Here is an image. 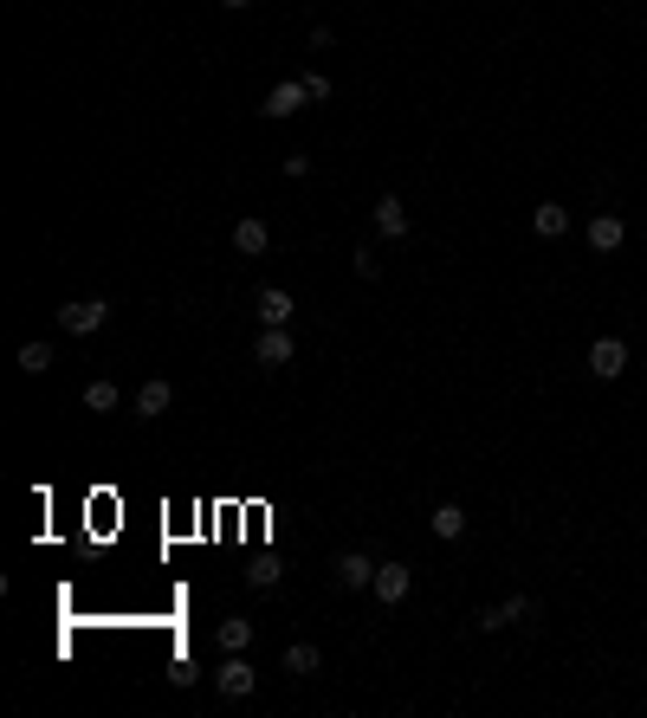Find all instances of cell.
Masks as SVG:
<instances>
[{
  "label": "cell",
  "instance_id": "cell-22",
  "mask_svg": "<svg viewBox=\"0 0 647 718\" xmlns=\"http://www.w3.org/2000/svg\"><path fill=\"white\" fill-rule=\"evenodd\" d=\"M279 169H285V175H292V182H305V175H311V156H285V162H279Z\"/></svg>",
  "mask_w": 647,
  "mask_h": 718
},
{
  "label": "cell",
  "instance_id": "cell-13",
  "mask_svg": "<svg viewBox=\"0 0 647 718\" xmlns=\"http://www.w3.org/2000/svg\"><path fill=\"white\" fill-rule=\"evenodd\" d=\"M169 402H175V389L162 376H149L143 389H136V414H143V421H156V414H169Z\"/></svg>",
  "mask_w": 647,
  "mask_h": 718
},
{
  "label": "cell",
  "instance_id": "cell-24",
  "mask_svg": "<svg viewBox=\"0 0 647 718\" xmlns=\"http://www.w3.org/2000/svg\"><path fill=\"white\" fill-rule=\"evenodd\" d=\"M220 7H233V13H240V7H253V0H220Z\"/></svg>",
  "mask_w": 647,
  "mask_h": 718
},
{
  "label": "cell",
  "instance_id": "cell-6",
  "mask_svg": "<svg viewBox=\"0 0 647 718\" xmlns=\"http://www.w3.org/2000/svg\"><path fill=\"white\" fill-rule=\"evenodd\" d=\"M311 104V91H305V78H279V85L266 91V104H259V117H298V110Z\"/></svg>",
  "mask_w": 647,
  "mask_h": 718
},
{
  "label": "cell",
  "instance_id": "cell-19",
  "mask_svg": "<svg viewBox=\"0 0 647 718\" xmlns=\"http://www.w3.org/2000/svg\"><path fill=\"white\" fill-rule=\"evenodd\" d=\"M434 537H447V544H453V537H466V512H460V505H434Z\"/></svg>",
  "mask_w": 647,
  "mask_h": 718
},
{
  "label": "cell",
  "instance_id": "cell-7",
  "mask_svg": "<svg viewBox=\"0 0 647 718\" xmlns=\"http://www.w3.org/2000/svg\"><path fill=\"white\" fill-rule=\"evenodd\" d=\"M531 609H538L531 596H505V602H492V609H479V634H505L512 621H525Z\"/></svg>",
  "mask_w": 647,
  "mask_h": 718
},
{
  "label": "cell",
  "instance_id": "cell-9",
  "mask_svg": "<svg viewBox=\"0 0 647 718\" xmlns=\"http://www.w3.org/2000/svg\"><path fill=\"white\" fill-rule=\"evenodd\" d=\"M628 246V220L622 214H596L589 220V253H622Z\"/></svg>",
  "mask_w": 647,
  "mask_h": 718
},
{
  "label": "cell",
  "instance_id": "cell-3",
  "mask_svg": "<svg viewBox=\"0 0 647 718\" xmlns=\"http://www.w3.org/2000/svg\"><path fill=\"white\" fill-rule=\"evenodd\" d=\"M253 686H259L253 660H240V654L220 660V673H214V693H220V699H253Z\"/></svg>",
  "mask_w": 647,
  "mask_h": 718
},
{
  "label": "cell",
  "instance_id": "cell-23",
  "mask_svg": "<svg viewBox=\"0 0 647 718\" xmlns=\"http://www.w3.org/2000/svg\"><path fill=\"white\" fill-rule=\"evenodd\" d=\"M305 91H311V104H324V98H330V78H324V72H311V78H305Z\"/></svg>",
  "mask_w": 647,
  "mask_h": 718
},
{
  "label": "cell",
  "instance_id": "cell-16",
  "mask_svg": "<svg viewBox=\"0 0 647 718\" xmlns=\"http://www.w3.org/2000/svg\"><path fill=\"white\" fill-rule=\"evenodd\" d=\"M318 667H324V654H318L311 641H292V647H285V673H292V680H311Z\"/></svg>",
  "mask_w": 647,
  "mask_h": 718
},
{
  "label": "cell",
  "instance_id": "cell-21",
  "mask_svg": "<svg viewBox=\"0 0 647 718\" xmlns=\"http://www.w3.org/2000/svg\"><path fill=\"white\" fill-rule=\"evenodd\" d=\"M350 259H356V279H376V272H382V259H376V253H369V246H356V253H350Z\"/></svg>",
  "mask_w": 647,
  "mask_h": 718
},
{
  "label": "cell",
  "instance_id": "cell-8",
  "mask_svg": "<svg viewBox=\"0 0 647 718\" xmlns=\"http://www.w3.org/2000/svg\"><path fill=\"white\" fill-rule=\"evenodd\" d=\"M292 356H298L292 330H259V343H253V363H259V369H285Z\"/></svg>",
  "mask_w": 647,
  "mask_h": 718
},
{
  "label": "cell",
  "instance_id": "cell-4",
  "mask_svg": "<svg viewBox=\"0 0 647 718\" xmlns=\"http://www.w3.org/2000/svg\"><path fill=\"white\" fill-rule=\"evenodd\" d=\"M253 311H259V324H266V330H292V317H298V298L285 292V285H266V292L253 298Z\"/></svg>",
  "mask_w": 647,
  "mask_h": 718
},
{
  "label": "cell",
  "instance_id": "cell-5",
  "mask_svg": "<svg viewBox=\"0 0 647 718\" xmlns=\"http://www.w3.org/2000/svg\"><path fill=\"white\" fill-rule=\"evenodd\" d=\"M622 369H628V343L622 337H596L589 343V376L596 382H615Z\"/></svg>",
  "mask_w": 647,
  "mask_h": 718
},
{
  "label": "cell",
  "instance_id": "cell-15",
  "mask_svg": "<svg viewBox=\"0 0 647 718\" xmlns=\"http://www.w3.org/2000/svg\"><path fill=\"white\" fill-rule=\"evenodd\" d=\"M531 233H538V240H563V233H570V207L544 201L538 214H531Z\"/></svg>",
  "mask_w": 647,
  "mask_h": 718
},
{
  "label": "cell",
  "instance_id": "cell-11",
  "mask_svg": "<svg viewBox=\"0 0 647 718\" xmlns=\"http://www.w3.org/2000/svg\"><path fill=\"white\" fill-rule=\"evenodd\" d=\"M376 233H382V240H408V207H402V195H382V201H376Z\"/></svg>",
  "mask_w": 647,
  "mask_h": 718
},
{
  "label": "cell",
  "instance_id": "cell-10",
  "mask_svg": "<svg viewBox=\"0 0 647 718\" xmlns=\"http://www.w3.org/2000/svg\"><path fill=\"white\" fill-rule=\"evenodd\" d=\"M376 583V557L369 550H343L337 557V589H369Z\"/></svg>",
  "mask_w": 647,
  "mask_h": 718
},
{
  "label": "cell",
  "instance_id": "cell-18",
  "mask_svg": "<svg viewBox=\"0 0 647 718\" xmlns=\"http://www.w3.org/2000/svg\"><path fill=\"white\" fill-rule=\"evenodd\" d=\"M13 363H20V376H46V369H52V343H20Z\"/></svg>",
  "mask_w": 647,
  "mask_h": 718
},
{
  "label": "cell",
  "instance_id": "cell-2",
  "mask_svg": "<svg viewBox=\"0 0 647 718\" xmlns=\"http://www.w3.org/2000/svg\"><path fill=\"white\" fill-rule=\"evenodd\" d=\"M369 589H376L382 609H402L408 589H415V570H408V563H376V583H369Z\"/></svg>",
  "mask_w": 647,
  "mask_h": 718
},
{
  "label": "cell",
  "instance_id": "cell-20",
  "mask_svg": "<svg viewBox=\"0 0 647 718\" xmlns=\"http://www.w3.org/2000/svg\"><path fill=\"white\" fill-rule=\"evenodd\" d=\"M246 576H253V589H272V583H279V563H272V557H259Z\"/></svg>",
  "mask_w": 647,
  "mask_h": 718
},
{
  "label": "cell",
  "instance_id": "cell-17",
  "mask_svg": "<svg viewBox=\"0 0 647 718\" xmlns=\"http://www.w3.org/2000/svg\"><path fill=\"white\" fill-rule=\"evenodd\" d=\"M123 402V389H117V382H110V376H98V382H85V408L91 414H110V408H117Z\"/></svg>",
  "mask_w": 647,
  "mask_h": 718
},
{
  "label": "cell",
  "instance_id": "cell-1",
  "mask_svg": "<svg viewBox=\"0 0 647 718\" xmlns=\"http://www.w3.org/2000/svg\"><path fill=\"white\" fill-rule=\"evenodd\" d=\"M104 317H110L104 298H72V305H59V330L65 337H98Z\"/></svg>",
  "mask_w": 647,
  "mask_h": 718
},
{
  "label": "cell",
  "instance_id": "cell-12",
  "mask_svg": "<svg viewBox=\"0 0 647 718\" xmlns=\"http://www.w3.org/2000/svg\"><path fill=\"white\" fill-rule=\"evenodd\" d=\"M233 246H240L246 259H259V253H266V246H272V227H266V220H259V214H246L240 227H233Z\"/></svg>",
  "mask_w": 647,
  "mask_h": 718
},
{
  "label": "cell",
  "instance_id": "cell-14",
  "mask_svg": "<svg viewBox=\"0 0 647 718\" xmlns=\"http://www.w3.org/2000/svg\"><path fill=\"white\" fill-rule=\"evenodd\" d=\"M214 641H220V654H246V647H253V621L246 615H227L214 628Z\"/></svg>",
  "mask_w": 647,
  "mask_h": 718
}]
</instances>
